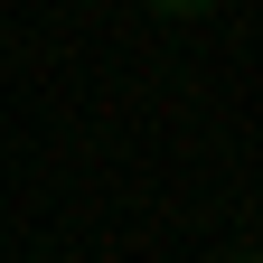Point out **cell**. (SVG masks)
Masks as SVG:
<instances>
[{
	"mask_svg": "<svg viewBox=\"0 0 263 263\" xmlns=\"http://www.w3.org/2000/svg\"><path fill=\"white\" fill-rule=\"evenodd\" d=\"M141 10H160V19H207L216 0H141Z\"/></svg>",
	"mask_w": 263,
	"mask_h": 263,
	"instance_id": "6da1fadb",
	"label": "cell"
},
{
	"mask_svg": "<svg viewBox=\"0 0 263 263\" xmlns=\"http://www.w3.org/2000/svg\"><path fill=\"white\" fill-rule=\"evenodd\" d=\"M235 263H263V254H235Z\"/></svg>",
	"mask_w": 263,
	"mask_h": 263,
	"instance_id": "7a4b0ae2",
	"label": "cell"
}]
</instances>
